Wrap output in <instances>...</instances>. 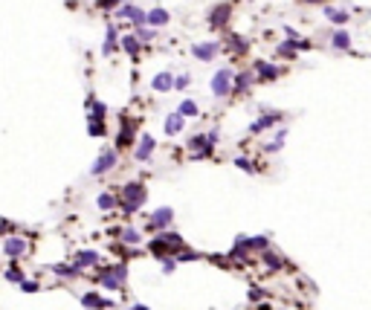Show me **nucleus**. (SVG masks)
Instances as JSON below:
<instances>
[{"label": "nucleus", "instance_id": "6", "mask_svg": "<svg viewBox=\"0 0 371 310\" xmlns=\"http://www.w3.org/2000/svg\"><path fill=\"white\" fill-rule=\"evenodd\" d=\"M232 79H235V70H229V67H223V70H218V73H212V81H209L212 96H218V99L232 96Z\"/></svg>", "mask_w": 371, "mask_h": 310}, {"label": "nucleus", "instance_id": "12", "mask_svg": "<svg viewBox=\"0 0 371 310\" xmlns=\"http://www.w3.org/2000/svg\"><path fill=\"white\" fill-rule=\"evenodd\" d=\"M229 18H232V3H220V6H215L209 12V26L212 29H226Z\"/></svg>", "mask_w": 371, "mask_h": 310}, {"label": "nucleus", "instance_id": "41", "mask_svg": "<svg viewBox=\"0 0 371 310\" xmlns=\"http://www.w3.org/2000/svg\"><path fill=\"white\" fill-rule=\"evenodd\" d=\"M15 229H18V226H15L12 220L0 218V235H6V238H9V235H15Z\"/></svg>", "mask_w": 371, "mask_h": 310}, {"label": "nucleus", "instance_id": "40", "mask_svg": "<svg viewBox=\"0 0 371 310\" xmlns=\"http://www.w3.org/2000/svg\"><path fill=\"white\" fill-rule=\"evenodd\" d=\"M119 3H122V0H96V6L104 9V12H116L119 9Z\"/></svg>", "mask_w": 371, "mask_h": 310}, {"label": "nucleus", "instance_id": "35", "mask_svg": "<svg viewBox=\"0 0 371 310\" xmlns=\"http://www.w3.org/2000/svg\"><path fill=\"white\" fill-rule=\"evenodd\" d=\"M87 134H90L93 139H99L107 134V125L104 122H99V119H87Z\"/></svg>", "mask_w": 371, "mask_h": 310}, {"label": "nucleus", "instance_id": "45", "mask_svg": "<svg viewBox=\"0 0 371 310\" xmlns=\"http://www.w3.org/2000/svg\"><path fill=\"white\" fill-rule=\"evenodd\" d=\"M128 310H151V307H145V304H131Z\"/></svg>", "mask_w": 371, "mask_h": 310}, {"label": "nucleus", "instance_id": "5", "mask_svg": "<svg viewBox=\"0 0 371 310\" xmlns=\"http://www.w3.org/2000/svg\"><path fill=\"white\" fill-rule=\"evenodd\" d=\"M174 223V209L171 206H160V209H154L148 215V220H145V232H165L168 226Z\"/></svg>", "mask_w": 371, "mask_h": 310}, {"label": "nucleus", "instance_id": "16", "mask_svg": "<svg viewBox=\"0 0 371 310\" xmlns=\"http://www.w3.org/2000/svg\"><path fill=\"white\" fill-rule=\"evenodd\" d=\"M148 253L154 255L157 261H165V258H174V255H177V250H174V246H168L160 235H154V238L148 241Z\"/></svg>", "mask_w": 371, "mask_h": 310}, {"label": "nucleus", "instance_id": "29", "mask_svg": "<svg viewBox=\"0 0 371 310\" xmlns=\"http://www.w3.org/2000/svg\"><path fill=\"white\" fill-rule=\"evenodd\" d=\"M96 206H99V212H113V209H119L116 192H102V195L96 197Z\"/></svg>", "mask_w": 371, "mask_h": 310}, {"label": "nucleus", "instance_id": "7", "mask_svg": "<svg viewBox=\"0 0 371 310\" xmlns=\"http://www.w3.org/2000/svg\"><path fill=\"white\" fill-rule=\"evenodd\" d=\"M119 165V154H116L113 148H104L99 157H96V162L90 165V177H102V174H110Z\"/></svg>", "mask_w": 371, "mask_h": 310}, {"label": "nucleus", "instance_id": "39", "mask_svg": "<svg viewBox=\"0 0 371 310\" xmlns=\"http://www.w3.org/2000/svg\"><path fill=\"white\" fill-rule=\"evenodd\" d=\"M192 84V76L189 73H180V76H174V90H186Z\"/></svg>", "mask_w": 371, "mask_h": 310}, {"label": "nucleus", "instance_id": "21", "mask_svg": "<svg viewBox=\"0 0 371 310\" xmlns=\"http://www.w3.org/2000/svg\"><path fill=\"white\" fill-rule=\"evenodd\" d=\"M223 46H226L229 52H235V55H246V52H250V41H246V38H241L238 32H229V35H226Z\"/></svg>", "mask_w": 371, "mask_h": 310}, {"label": "nucleus", "instance_id": "20", "mask_svg": "<svg viewBox=\"0 0 371 310\" xmlns=\"http://www.w3.org/2000/svg\"><path fill=\"white\" fill-rule=\"evenodd\" d=\"M255 84L253 70H243V73H235L232 79V96H241V93H250V87Z\"/></svg>", "mask_w": 371, "mask_h": 310}, {"label": "nucleus", "instance_id": "30", "mask_svg": "<svg viewBox=\"0 0 371 310\" xmlns=\"http://www.w3.org/2000/svg\"><path fill=\"white\" fill-rule=\"evenodd\" d=\"M119 49H125L131 58H137L139 49H142V44L137 41V35H122V38H119Z\"/></svg>", "mask_w": 371, "mask_h": 310}, {"label": "nucleus", "instance_id": "19", "mask_svg": "<svg viewBox=\"0 0 371 310\" xmlns=\"http://www.w3.org/2000/svg\"><path fill=\"white\" fill-rule=\"evenodd\" d=\"M116 15H119V18H128L134 29H137V26H145V12L139 9V6H134V3H125V6H119V9H116Z\"/></svg>", "mask_w": 371, "mask_h": 310}, {"label": "nucleus", "instance_id": "26", "mask_svg": "<svg viewBox=\"0 0 371 310\" xmlns=\"http://www.w3.org/2000/svg\"><path fill=\"white\" fill-rule=\"evenodd\" d=\"M49 270H52L58 278H64V281H76V278L81 276L76 267H73V264H64V261H58V264H49Z\"/></svg>", "mask_w": 371, "mask_h": 310}, {"label": "nucleus", "instance_id": "1", "mask_svg": "<svg viewBox=\"0 0 371 310\" xmlns=\"http://www.w3.org/2000/svg\"><path fill=\"white\" fill-rule=\"evenodd\" d=\"M119 209L125 212V215H137L139 209L145 206V200H148V189L145 183H139V180H131V183L119 185Z\"/></svg>", "mask_w": 371, "mask_h": 310}, {"label": "nucleus", "instance_id": "32", "mask_svg": "<svg viewBox=\"0 0 371 310\" xmlns=\"http://www.w3.org/2000/svg\"><path fill=\"white\" fill-rule=\"evenodd\" d=\"M119 238H122V243H125V246H139V243H142V232L134 229V226H122Z\"/></svg>", "mask_w": 371, "mask_h": 310}, {"label": "nucleus", "instance_id": "33", "mask_svg": "<svg viewBox=\"0 0 371 310\" xmlns=\"http://www.w3.org/2000/svg\"><path fill=\"white\" fill-rule=\"evenodd\" d=\"M325 18H328L331 23H336V26L342 29V26L348 23V18H351V15H348V12H342V9H334V6H325Z\"/></svg>", "mask_w": 371, "mask_h": 310}, {"label": "nucleus", "instance_id": "13", "mask_svg": "<svg viewBox=\"0 0 371 310\" xmlns=\"http://www.w3.org/2000/svg\"><path fill=\"white\" fill-rule=\"evenodd\" d=\"M220 52V41H200V44L192 46V55L197 61H215Z\"/></svg>", "mask_w": 371, "mask_h": 310}, {"label": "nucleus", "instance_id": "22", "mask_svg": "<svg viewBox=\"0 0 371 310\" xmlns=\"http://www.w3.org/2000/svg\"><path fill=\"white\" fill-rule=\"evenodd\" d=\"M151 90H154V93H168V90H174V73H168V70L157 73V76L151 79Z\"/></svg>", "mask_w": 371, "mask_h": 310}, {"label": "nucleus", "instance_id": "2", "mask_svg": "<svg viewBox=\"0 0 371 310\" xmlns=\"http://www.w3.org/2000/svg\"><path fill=\"white\" fill-rule=\"evenodd\" d=\"M99 273H96V284H102L104 290H110V293H119V290L128 284V264L125 261H119V264H99L96 267Z\"/></svg>", "mask_w": 371, "mask_h": 310}, {"label": "nucleus", "instance_id": "18", "mask_svg": "<svg viewBox=\"0 0 371 310\" xmlns=\"http://www.w3.org/2000/svg\"><path fill=\"white\" fill-rule=\"evenodd\" d=\"M301 49H311V44H307L304 38H301V41H281V44L276 46V55L278 58H296Z\"/></svg>", "mask_w": 371, "mask_h": 310}, {"label": "nucleus", "instance_id": "36", "mask_svg": "<svg viewBox=\"0 0 371 310\" xmlns=\"http://www.w3.org/2000/svg\"><path fill=\"white\" fill-rule=\"evenodd\" d=\"M232 165H238L241 171H246V174H258V168H255V162L250 160V157H235L232 160Z\"/></svg>", "mask_w": 371, "mask_h": 310}, {"label": "nucleus", "instance_id": "3", "mask_svg": "<svg viewBox=\"0 0 371 310\" xmlns=\"http://www.w3.org/2000/svg\"><path fill=\"white\" fill-rule=\"evenodd\" d=\"M186 145H189V157H192V160H206V157H212L215 148H218V131L212 128L206 134H195V137H189Z\"/></svg>", "mask_w": 371, "mask_h": 310}, {"label": "nucleus", "instance_id": "25", "mask_svg": "<svg viewBox=\"0 0 371 310\" xmlns=\"http://www.w3.org/2000/svg\"><path fill=\"white\" fill-rule=\"evenodd\" d=\"M116 49H119V26H107V32H104V44H102V52L104 55H113Z\"/></svg>", "mask_w": 371, "mask_h": 310}, {"label": "nucleus", "instance_id": "27", "mask_svg": "<svg viewBox=\"0 0 371 310\" xmlns=\"http://www.w3.org/2000/svg\"><path fill=\"white\" fill-rule=\"evenodd\" d=\"M331 46L339 49V52H351V35H348V29H334V35H331Z\"/></svg>", "mask_w": 371, "mask_h": 310}, {"label": "nucleus", "instance_id": "15", "mask_svg": "<svg viewBox=\"0 0 371 310\" xmlns=\"http://www.w3.org/2000/svg\"><path fill=\"white\" fill-rule=\"evenodd\" d=\"M278 122H281V113H273V110H270V113H261L255 122H250V134H253V137L255 134H264L270 128H276Z\"/></svg>", "mask_w": 371, "mask_h": 310}, {"label": "nucleus", "instance_id": "31", "mask_svg": "<svg viewBox=\"0 0 371 310\" xmlns=\"http://www.w3.org/2000/svg\"><path fill=\"white\" fill-rule=\"evenodd\" d=\"M177 113L183 116V119H197V116H200V107H197L195 99H183V102L177 104Z\"/></svg>", "mask_w": 371, "mask_h": 310}, {"label": "nucleus", "instance_id": "46", "mask_svg": "<svg viewBox=\"0 0 371 310\" xmlns=\"http://www.w3.org/2000/svg\"><path fill=\"white\" fill-rule=\"evenodd\" d=\"M299 3H311L313 6V3H325V0H299Z\"/></svg>", "mask_w": 371, "mask_h": 310}, {"label": "nucleus", "instance_id": "8", "mask_svg": "<svg viewBox=\"0 0 371 310\" xmlns=\"http://www.w3.org/2000/svg\"><path fill=\"white\" fill-rule=\"evenodd\" d=\"M26 253H29V241H26L23 235H9V238L3 241V255H6L9 261H15V264H18Z\"/></svg>", "mask_w": 371, "mask_h": 310}, {"label": "nucleus", "instance_id": "43", "mask_svg": "<svg viewBox=\"0 0 371 310\" xmlns=\"http://www.w3.org/2000/svg\"><path fill=\"white\" fill-rule=\"evenodd\" d=\"M21 290H23V293H38V290H41V284H38V281H29V278H26V281L21 284Z\"/></svg>", "mask_w": 371, "mask_h": 310}, {"label": "nucleus", "instance_id": "9", "mask_svg": "<svg viewBox=\"0 0 371 310\" xmlns=\"http://www.w3.org/2000/svg\"><path fill=\"white\" fill-rule=\"evenodd\" d=\"M154 151H157V139L151 137V134H139L137 145L131 148V154H134V160H137V162H148Z\"/></svg>", "mask_w": 371, "mask_h": 310}, {"label": "nucleus", "instance_id": "17", "mask_svg": "<svg viewBox=\"0 0 371 310\" xmlns=\"http://www.w3.org/2000/svg\"><path fill=\"white\" fill-rule=\"evenodd\" d=\"M261 258V264L267 267V273H278V270H290V261L287 258H281L278 253H273V250H267V253L258 255Z\"/></svg>", "mask_w": 371, "mask_h": 310}, {"label": "nucleus", "instance_id": "34", "mask_svg": "<svg viewBox=\"0 0 371 310\" xmlns=\"http://www.w3.org/2000/svg\"><path fill=\"white\" fill-rule=\"evenodd\" d=\"M284 137H287V131L284 128H278V134L273 142H264V154H278V151L284 148Z\"/></svg>", "mask_w": 371, "mask_h": 310}, {"label": "nucleus", "instance_id": "14", "mask_svg": "<svg viewBox=\"0 0 371 310\" xmlns=\"http://www.w3.org/2000/svg\"><path fill=\"white\" fill-rule=\"evenodd\" d=\"M81 304L87 310H113L116 301L113 299H104V296H99V293H81Z\"/></svg>", "mask_w": 371, "mask_h": 310}, {"label": "nucleus", "instance_id": "38", "mask_svg": "<svg viewBox=\"0 0 371 310\" xmlns=\"http://www.w3.org/2000/svg\"><path fill=\"white\" fill-rule=\"evenodd\" d=\"M137 41H139V44L154 41V29H148V26H137Z\"/></svg>", "mask_w": 371, "mask_h": 310}, {"label": "nucleus", "instance_id": "42", "mask_svg": "<svg viewBox=\"0 0 371 310\" xmlns=\"http://www.w3.org/2000/svg\"><path fill=\"white\" fill-rule=\"evenodd\" d=\"M162 264V273H165V276H171L174 270H177V261H174V258H165V261H160Z\"/></svg>", "mask_w": 371, "mask_h": 310}, {"label": "nucleus", "instance_id": "28", "mask_svg": "<svg viewBox=\"0 0 371 310\" xmlns=\"http://www.w3.org/2000/svg\"><path fill=\"white\" fill-rule=\"evenodd\" d=\"M3 278H6L9 284H18V287H21L23 281H26V273L21 270V264H15V261H9V267L3 270Z\"/></svg>", "mask_w": 371, "mask_h": 310}, {"label": "nucleus", "instance_id": "11", "mask_svg": "<svg viewBox=\"0 0 371 310\" xmlns=\"http://www.w3.org/2000/svg\"><path fill=\"white\" fill-rule=\"evenodd\" d=\"M70 264L76 267L79 273H84V270H93V267L102 264V255L96 253V250H79V253L73 255V261Z\"/></svg>", "mask_w": 371, "mask_h": 310}, {"label": "nucleus", "instance_id": "37", "mask_svg": "<svg viewBox=\"0 0 371 310\" xmlns=\"http://www.w3.org/2000/svg\"><path fill=\"white\" fill-rule=\"evenodd\" d=\"M197 258H200V255H197L195 250H189V246H183L180 253L174 255V261H177V264H189V261H197Z\"/></svg>", "mask_w": 371, "mask_h": 310}, {"label": "nucleus", "instance_id": "24", "mask_svg": "<svg viewBox=\"0 0 371 310\" xmlns=\"http://www.w3.org/2000/svg\"><path fill=\"white\" fill-rule=\"evenodd\" d=\"M168 21H171V15L162 9V6H154V9L145 12V23L148 26H168Z\"/></svg>", "mask_w": 371, "mask_h": 310}, {"label": "nucleus", "instance_id": "44", "mask_svg": "<svg viewBox=\"0 0 371 310\" xmlns=\"http://www.w3.org/2000/svg\"><path fill=\"white\" fill-rule=\"evenodd\" d=\"M258 299H264V290H261V287H253V290H250V301H258Z\"/></svg>", "mask_w": 371, "mask_h": 310}, {"label": "nucleus", "instance_id": "23", "mask_svg": "<svg viewBox=\"0 0 371 310\" xmlns=\"http://www.w3.org/2000/svg\"><path fill=\"white\" fill-rule=\"evenodd\" d=\"M183 128H186V119L177 110L174 113L165 116V122H162V131H165V137H177V134H183Z\"/></svg>", "mask_w": 371, "mask_h": 310}, {"label": "nucleus", "instance_id": "10", "mask_svg": "<svg viewBox=\"0 0 371 310\" xmlns=\"http://www.w3.org/2000/svg\"><path fill=\"white\" fill-rule=\"evenodd\" d=\"M253 76H255V81L267 84V81L281 79V67H276L273 61H264V58H258V61L253 64Z\"/></svg>", "mask_w": 371, "mask_h": 310}, {"label": "nucleus", "instance_id": "4", "mask_svg": "<svg viewBox=\"0 0 371 310\" xmlns=\"http://www.w3.org/2000/svg\"><path fill=\"white\" fill-rule=\"evenodd\" d=\"M139 125H142V119H137V116H122L119 119V134H116V145H113L116 154L137 145V128Z\"/></svg>", "mask_w": 371, "mask_h": 310}]
</instances>
